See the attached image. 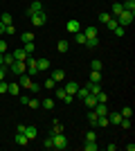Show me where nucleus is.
<instances>
[{
	"instance_id": "obj_1",
	"label": "nucleus",
	"mask_w": 135,
	"mask_h": 151,
	"mask_svg": "<svg viewBox=\"0 0 135 151\" xmlns=\"http://www.w3.org/2000/svg\"><path fill=\"white\" fill-rule=\"evenodd\" d=\"M27 18H29V23L34 27H43L47 23V14H45V9H41V12H27Z\"/></svg>"
},
{
	"instance_id": "obj_2",
	"label": "nucleus",
	"mask_w": 135,
	"mask_h": 151,
	"mask_svg": "<svg viewBox=\"0 0 135 151\" xmlns=\"http://www.w3.org/2000/svg\"><path fill=\"white\" fill-rule=\"evenodd\" d=\"M68 138H65V133H54L52 135V149H59V151H63V149H68Z\"/></svg>"
},
{
	"instance_id": "obj_3",
	"label": "nucleus",
	"mask_w": 135,
	"mask_h": 151,
	"mask_svg": "<svg viewBox=\"0 0 135 151\" xmlns=\"http://www.w3.org/2000/svg\"><path fill=\"white\" fill-rule=\"evenodd\" d=\"M133 18H135V14L133 12H122L119 16H117V25H122V27H129L131 23H133Z\"/></svg>"
},
{
	"instance_id": "obj_4",
	"label": "nucleus",
	"mask_w": 135,
	"mask_h": 151,
	"mask_svg": "<svg viewBox=\"0 0 135 151\" xmlns=\"http://www.w3.org/2000/svg\"><path fill=\"white\" fill-rule=\"evenodd\" d=\"M16 81H18V86H20L23 90H29V86H32L34 79L27 75V72H23V75H18V79H16Z\"/></svg>"
},
{
	"instance_id": "obj_5",
	"label": "nucleus",
	"mask_w": 135,
	"mask_h": 151,
	"mask_svg": "<svg viewBox=\"0 0 135 151\" xmlns=\"http://www.w3.org/2000/svg\"><path fill=\"white\" fill-rule=\"evenodd\" d=\"M65 29H68V34H77V32H81V23L77 18H70L65 23Z\"/></svg>"
},
{
	"instance_id": "obj_6",
	"label": "nucleus",
	"mask_w": 135,
	"mask_h": 151,
	"mask_svg": "<svg viewBox=\"0 0 135 151\" xmlns=\"http://www.w3.org/2000/svg\"><path fill=\"white\" fill-rule=\"evenodd\" d=\"M106 117H108V122L113 126H119V122H122V115L117 113V111H108V115H106Z\"/></svg>"
},
{
	"instance_id": "obj_7",
	"label": "nucleus",
	"mask_w": 135,
	"mask_h": 151,
	"mask_svg": "<svg viewBox=\"0 0 135 151\" xmlns=\"http://www.w3.org/2000/svg\"><path fill=\"white\" fill-rule=\"evenodd\" d=\"M36 68H39V72H45V70H50V59L39 57V59H36Z\"/></svg>"
},
{
	"instance_id": "obj_8",
	"label": "nucleus",
	"mask_w": 135,
	"mask_h": 151,
	"mask_svg": "<svg viewBox=\"0 0 135 151\" xmlns=\"http://www.w3.org/2000/svg\"><path fill=\"white\" fill-rule=\"evenodd\" d=\"M63 90H65L68 95H77V90H79V83H77V81H65Z\"/></svg>"
},
{
	"instance_id": "obj_9",
	"label": "nucleus",
	"mask_w": 135,
	"mask_h": 151,
	"mask_svg": "<svg viewBox=\"0 0 135 151\" xmlns=\"http://www.w3.org/2000/svg\"><path fill=\"white\" fill-rule=\"evenodd\" d=\"M27 135V140H29V142H32V140H36V135H39V129H36V126H25V131H23Z\"/></svg>"
},
{
	"instance_id": "obj_10",
	"label": "nucleus",
	"mask_w": 135,
	"mask_h": 151,
	"mask_svg": "<svg viewBox=\"0 0 135 151\" xmlns=\"http://www.w3.org/2000/svg\"><path fill=\"white\" fill-rule=\"evenodd\" d=\"M7 93L14 95V97H18V95L23 93V88L18 86V81H11V83H9V88H7Z\"/></svg>"
},
{
	"instance_id": "obj_11",
	"label": "nucleus",
	"mask_w": 135,
	"mask_h": 151,
	"mask_svg": "<svg viewBox=\"0 0 135 151\" xmlns=\"http://www.w3.org/2000/svg\"><path fill=\"white\" fill-rule=\"evenodd\" d=\"M14 142L20 145V147H27V145H29V140H27L25 133H16V135H14Z\"/></svg>"
},
{
	"instance_id": "obj_12",
	"label": "nucleus",
	"mask_w": 135,
	"mask_h": 151,
	"mask_svg": "<svg viewBox=\"0 0 135 151\" xmlns=\"http://www.w3.org/2000/svg\"><path fill=\"white\" fill-rule=\"evenodd\" d=\"M41 106H43L45 111H52V108L56 106V99H54V97H45V99L41 101Z\"/></svg>"
},
{
	"instance_id": "obj_13",
	"label": "nucleus",
	"mask_w": 135,
	"mask_h": 151,
	"mask_svg": "<svg viewBox=\"0 0 135 151\" xmlns=\"http://www.w3.org/2000/svg\"><path fill=\"white\" fill-rule=\"evenodd\" d=\"M84 104H86L88 108H95V106H97V95H92V93L86 95V97H84Z\"/></svg>"
},
{
	"instance_id": "obj_14",
	"label": "nucleus",
	"mask_w": 135,
	"mask_h": 151,
	"mask_svg": "<svg viewBox=\"0 0 135 151\" xmlns=\"http://www.w3.org/2000/svg\"><path fill=\"white\" fill-rule=\"evenodd\" d=\"M11 54H14V61H25V59H27V52L23 50V47H18V50H14Z\"/></svg>"
},
{
	"instance_id": "obj_15",
	"label": "nucleus",
	"mask_w": 135,
	"mask_h": 151,
	"mask_svg": "<svg viewBox=\"0 0 135 151\" xmlns=\"http://www.w3.org/2000/svg\"><path fill=\"white\" fill-rule=\"evenodd\" d=\"M84 34H86V38H97V36H99V34H97V27H95V25H88V27L84 29Z\"/></svg>"
},
{
	"instance_id": "obj_16",
	"label": "nucleus",
	"mask_w": 135,
	"mask_h": 151,
	"mask_svg": "<svg viewBox=\"0 0 135 151\" xmlns=\"http://www.w3.org/2000/svg\"><path fill=\"white\" fill-rule=\"evenodd\" d=\"M52 79H54V81H56V83H61V81H65V72H63V70H54V72H52Z\"/></svg>"
},
{
	"instance_id": "obj_17",
	"label": "nucleus",
	"mask_w": 135,
	"mask_h": 151,
	"mask_svg": "<svg viewBox=\"0 0 135 151\" xmlns=\"http://www.w3.org/2000/svg\"><path fill=\"white\" fill-rule=\"evenodd\" d=\"M56 50L61 52V54H65V52L70 50V43H68L65 38H61V41H59V43H56Z\"/></svg>"
},
{
	"instance_id": "obj_18",
	"label": "nucleus",
	"mask_w": 135,
	"mask_h": 151,
	"mask_svg": "<svg viewBox=\"0 0 135 151\" xmlns=\"http://www.w3.org/2000/svg\"><path fill=\"white\" fill-rule=\"evenodd\" d=\"M108 111H110V108L106 106V104L97 101V106H95V113H97V115H108Z\"/></svg>"
},
{
	"instance_id": "obj_19",
	"label": "nucleus",
	"mask_w": 135,
	"mask_h": 151,
	"mask_svg": "<svg viewBox=\"0 0 135 151\" xmlns=\"http://www.w3.org/2000/svg\"><path fill=\"white\" fill-rule=\"evenodd\" d=\"M65 97H68V93H65L63 88H59V86H54V99H59V101H63Z\"/></svg>"
},
{
	"instance_id": "obj_20",
	"label": "nucleus",
	"mask_w": 135,
	"mask_h": 151,
	"mask_svg": "<svg viewBox=\"0 0 135 151\" xmlns=\"http://www.w3.org/2000/svg\"><path fill=\"white\" fill-rule=\"evenodd\" d=\"M54 133H63V124H61L59 120L52 122V131H50V135H54Z\"/></svg>"
},
{
	"instance_id": "obj_21",
	"label": "nucleus",
	"mask_w": 135,
	"mask_h": 151,
	"mask_svg": "<svg viewBox=\"0 0 135 151\" xmlns=\"http://www.w3.org/2000/svg\"><path fill=\"white\" fill-rule=\"evenodd\" d=\"M41 9H43V2H41V0H34L32 5L27 7V12H41Z\"/></svg>"
},
{
	"instance_id": "obj_22",
	"label": "nucleus",
	"mask_w": 135,
	"mask_h": 151,
	"mask_svg": "<svg viewBox=\"0 0 135 151\" xmlns=\"http://www.w3.org/2000/svg\"><path fill=\"white\" fill-rule=\"evenodd\" d=\"M90 83H101V72L92 70V72H90Z\"/></svg>"
},
{
	"instance_id": "obj_23",
	"label": "nucleus",
	"mask_w": 135,
	"mask_h": 151,
	"mask_svg": "<svg viewBox=\"0 0 135 151\" xmlns=\"http://www.w3.org/2000/svg\"><path fill=\"white\" fill-rule=\"evenodd\" d=\"M86 47H88V50H95L97 45H99V38H86Z\"/></svg>"
},
{
	"instance_id": "obj_24",
	"label": "nucleus",
	"mask_w": 135,
	"mask_h": 151,
	"mask_svg": "<svg viewBox=\"0 0 135 151\" xmlns=\"http://www.w3.org/2000/svg\"><path fill=\"white\" fill-rule=\"evenodd\" d=\"M124 12V7H122V2H115V5H113V14H110V16H113V18H117V16H119V14Z\"/></svg>"
},
{
	"instance_id": "obj_25",
	"label": "nucleus",
	"mask_w": 135,
	"mask_h": 151,
	"mask_svg": "<svg viewBox=\"0 0 135 151\" xmlns=\"http://www.w3.org/2000/svg\"><path fill=\"white\" fill-rule=\"evenodd\" d=\"M101 68H104V63L99 61V59H92V61H90V70H97V72H101Z\"/></svg>"
},
{
	"instance_id": "obj_26",
	"label": "nucleus",
	"mask_w": 135,
	"mask_h": 151,
	"mask_svg": "<svg viewBox=\"0 0 135 151\" xmlns=\"http://www.w3.org/2000/svg\"><path fill=\"white\" fill-rule=\"evenodd\" d=\"M54 86H56V81H54L52 77H47V79L43 81V88H45V90H54Z\"/></svg>"
},
{
	"instance_id": "obj_27",
	"label": "nucleus",
	"mask_w": 135,
	"mask_h": 151,
	"mask_svg": "<svg viewBox=\"0 0 135 151\" xmlns=\"http://www.w3.org/2000/svg\"><path fill=\"white\" fill-rule=\"evenodd\" d=\"M124 12H133L135 14V0H126V2H122Z\"/></svg>"
},
{
	"instance_id": "obj_28",
	"label": "nucleus",
	"mask_w": 135,
	"mask_h": 151,
	"mask_svg": "<svg viewBox=\"0 0 135 151\" xmlns=\"http://www.w3.org/2000/svg\"><path fill=\"white\" fill-rule=\"evenodd\" d=\"M20 41H23V43H32L34 34H32V32H23V34H20Z\"/></svg>"
},
{
	"instance_id": "obj_29",
	"label": "nucleus",
	"mask_w": 135,
	"mask_h": 151,
	"mask_svg": "<svg viewBox=\"0 0 135 151\" xmlns=\"http://www.w3.org/2000/svg\"><path fill=\"white\" fill-rule=\"evenodd\" d=\"M23 50H25L27 54H34V52H36V45H34V41H32V43H23Z\"/></svg>"
},
{
	"instance_id": "obj_30",
	"label": "nucleus",
	"mask_w": 135,
	"mask_h": 151,
	"mask_svg": "<svg viewBox=\"0 0 135 151\" xmlns=\"http://www.w3.org/2000/svg\"><path fill=\"white\" fill-rule=\"evenodd\" d=\"M0 20H2V25H11V23H14V18H11V14H2V16H0Z\"/></svg>"
},
{
	"instance_id": "obj_31",
	"label": "nucleus",
	"mask_w": 135,
	"mask_h": 151,
	"mask_svg": "<svg viewBox=\"0 0 135 151\" xmlns=\"http://www.w3.org/2000/svg\"><path fill=\"white\" fill-rule=\"evenodd\" d=\"M97 18H99V23H104V25H106V23H108V20L113 18V16H110L108 12H101V14H99V16H97Z\"/></svg>"
},
{
	"instance_id": "obj_32",
	"label": "nucleus",
	"mask_w": 135,
	"mask_h": 151,
	"mask_svg": "<svg viewBox=\"0 0 135 151\" xmlns=\"http://www.w3.org/2000/svg\"><path fill=\"white\" fill-rule=\"evenodd\" d=\"M97 120H99V115H97L95 111H90V113H88V122H90L92 126H97Z\"/></svg>"
},
{
	"instance_id": "obj_33",
	"label": "nucleus",
	"mask_w": 135,
	"mask_h": 151,
	"mask_svg": "<svg viewBox=\"0 0 135 151\" xmlns=\"http://www.w3.org/2000/svg\"><path fill=\"white\" fill-rule=\"evenodd\" d=\"M2 63H5L7 68H9V65L14 63V54H7V52H5V54H2Z\"/></svg>"
},
{
	"instance_id": "obj_34",
	"label": "nucleus",
	"mask_w": 135,
	"mask_h": 151,
	"mask_svg": "<svg viewBox=\"0 0 135 151\" xmlns=\"http://www.w3.org/2000/svg\"><path fill=\"white\" fill-rule=\"evenodd\" d=\"M97 101H101V104H106V101H108V95L104 93V90H99V93H97Z\"/></svg>"
},
{
	"instance_id": "obj_35",
	"label": "nucleus",
	"mask_w": 135,
	"mask_h": 151,
	"mask_svg": "<svg viewBox=\"0 0 135 151\" xmlns=\"http://www.w3.org/2000/svg\"><path fill=\"white\" fill-rule=\"evenodd\" d=\"M18 101H20V104H23V106H27V104H29V95L20 93V95H18Z\"/></svg>"
},
{
	"instance_id": "obj_36",
	"label": "nucleus",
	"mask_w": 135,
	"mask_h": 151,
	"mask_svg": "<svg viewBox=\"0 0 135 151\" xmlns=\"http://www.w3.org/2000/svg\"><path fill=\"white\" fill-rule=\"evenodd\" d=\"M74 38H77V43H79V45H84V43H86V34H84V32H77V34H74Z\"/></svg>"
},
{
	"instance_id": "obj_37",
	"label": "nucleus",
	"mask_w": 135,
	"mask_h": 151,
	"mask_svg": "<svg viewBox=\"0 0 135 151\" xmlns=\"http://www.w3.org/2000/svg\"><path fill=\"white\" fill-rule=\"evenodd\" d=\"M119 115H122V117H131V115H133V108H131V106L122 108V111H119Z\"/></svg>"
},
{
	"instance_id": "obj_38",
	"label": "nucleus",
	"mask_w": 135,
	"mask_h": 151,
	"mask_svg": "<svg viewBox=\"0 0 135 151\" xmlns=\"http://www.w3.org/2000/svg\"><path fill=\"white\" fill-rule=\"evenodd\" d=\"M27 106H29V108H39V106H41V101L36 99V97H29V104H27Z\"/></svg>"
},
{
	"instance_id": "obj_39",
	"label": "nucleus",
	"mask_w": 135,
	"mask_h": 151,
	"mask_svg": "<svg viewBox=\"0 0 135 151\" xmlns=\"http://www.w3.org/2000/svg\"><path fill=\"white\" fill-rule=\"evenodd\" d=\"M124 32H126V27H122V25H117L115 29H113V34H115V36H124Z\"/></svg>"
},
{
	"instance_id": "obj_40",
	"label": "nucleus",
	"mask_w": 135,
	"mask_h": 151,
	"mask_svg": "<svg viewBox=\"0 0 135 151\" xmlns=\"http://www.w3.org/2000/svg\"><path fill=\"white\" fill-rule=\"evenodd\" d=\"M5 34H9V36H11V34H16V27H14V23H11V25H5Z\"/></svg>"
},
{
	"instance_id": "obj_41",
	"label": "nucleus",
	"mask_w": 135,
	"mask_h": 151,
	"mask_svg": "<svg viewBox=\"0 0 135 151\" xmlns=\"http://www.w3.org/2000/svg\"><path fill=\"white\" fill-rule=\"evenodd\" d=\"M7 88H9V83L2 79V81H0V95H5V93H7Z\"/></svg>"
},
{
	"instance_id": "obj_42",
	"label": "nucleus",
	"mask_w": 135,
	"mask_h": 151,
	"mask_svg": "<svg viewBox=\"0 0 135 151\" xmlns=\"http://www.w3.org/2000/svg\"><path fill=\"white\" fill-rule=\"evenodd\" d=\"M39 90H41V83L32 81V86H29V93H39Z\"/></svg>"
},
{
	"instance_id": "obj_43",
	"label": "nucleus",
	"mask_w": 135,
	"mask_h": 151,
	"mask_svg": "<svg viewBox=\"0 0 135 151\" xmlns=\"http://www.w3.org/2000/svg\"><path fill=\"white\" fill-rule=\"evenodd\" d=\"M43 147L45 149H52V135H47V138L43 140Z\"/></svg>"
},
{
	"instance_id": "obj_44",
	"label": "nucleus",
	"mask_w": 135,
	"mask_h": 151,
	"mask_svg": "<svg viewBox=\"0 0 135 151\" xmlns=\"http://www.w3.org/2000/svg\"><path fill=\"white\" fill-rule=\"evenodd\" d=\"M7 72H9V68H7V65H0V81L5 79V75H7Z\"/></svg>"
},
{
	"instance_id": "obj_45",
	"label": "nucleus",
	"mask_w": 135,
	"mask_h": 151,
	"mask_svg": "<svg viewBox=\"0 0 135 151\" xmlns=\"http://www.w3.org/2000/svg\"><path fill=\"white\" fill-rule=\"evenodd\" d=\"M5 52H7V41L0 38V54H5Z\"/></svg>"
},
{
	"instance_id": "obj_46",
	"label": "nucleus",
	"mask_w": 135,
	"mask_h": 151,
	"mask_svg": "<svg viewBox=\"0 0 135 151\" xmlns=\"http://www.w3.org/2000/svg\"><path fill=\"white\" fill-rule=\"evenodd\" d=\"M86 140H97V133L95 131H88V133H86Z\"/></svg>"
},
{
	"instance_id": "obj_47",
	"label": "nucleus",
	"mask_w": 135,
	"mask_h": 151,
	"mask_svg": "<svg viewBox=\"0 0 135 151\" xmlns=\"http://www.w3.org/2000/svg\"><path fill=\"white\" fill-rule=\"evenodd\" d=\"M5 34V25H2V20H0V36Z\"/></svg>"
},
{
	"instance_id": "obj_48",
	"label": "nucleus",
	"mask_w": 135,
	"mask_h": 151,
	"mask_svg": "<svg viewBox=\"0 0 135 151\" xmlns=\"http://www.w3.org/2000/svg\"><path fill=\"white\" fill-rule=\"evenodd\" d=\"M0 65H5V63H2V54H0Z\"/></svg>"
}]
</instances>
